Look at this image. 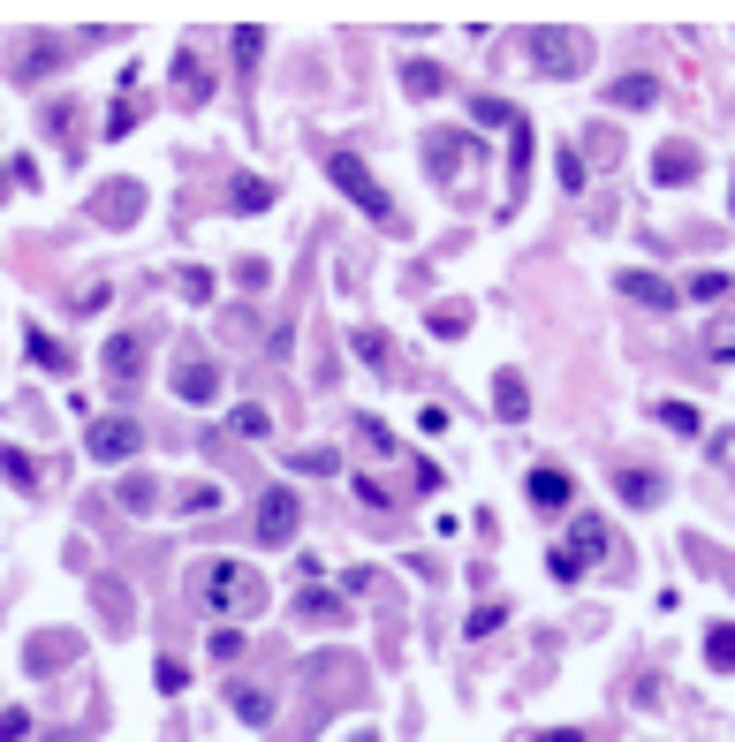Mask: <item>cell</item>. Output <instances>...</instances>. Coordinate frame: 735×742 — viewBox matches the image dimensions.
Listing matches in <instances>:
<instances>
[{"label": "cell", "mask_w": 735, "mask_h": 742, "mask_svg": "<svg viewBox=\"0 0 735 742\" xmlns=\"http://www.w3.org/2000/svg\"><path fill=\"white\" fill-rule=\"evenodd\" d=\"M531 61L546 69V84H577L591 69V38L577 31V23H546L539 38H531Z\"/></svg>", "instance_id": "6da1fadb"}, {"label": "cell", "mask_w": 735, "mask_h": 742, "mask_svg": "<svg viewBox=\"0 0 735 742\" xmlns=\"http://www.w3.org/2000/svg\"><path fill=\"white\" fill-rule=\"evenodd\" d=\"M326 174H334V182H341V190H349V197L379 220V228H395V205H387V190L364 174V159H357V151H326Z\"/></svg>", "instance_id": "7a4b0ae2"}, {"label": "cell", "mask_w": 735, "mask_h": 742, "mask_svg": "<svg viewBox=\"0 0 735 742\" xmlns=\"http://www.w3.org/2000/svg\"><path fill=\"white\" fill-rule=\"evenodd\" d=\"M137 447H145L137 417H99V425L84 433V454H92V462H130Z\"/></svg>", "instance_id": "3957f363"}, {"label": "cell", "mask_w": 735, "mask_h": 742, "mask_svg": "<svg viewBox=\"0 0 735 742\" xmlns=\"http://www.w3.org/2000/svg\"><path fill=\"white\" fill-rule=\"evenodd\" d=\"M205 598H213L220 613H236V606L251 613V606H258V584H251L236 561H205Z\"/></svg>", "instance_id": "277c9868"}, {"label": "cell", "mask_w": 735, "mask_h": 742, "mask_svg": "<svg viewBox=\"0 0 735 742\" xmlns=\"http://www.w3.org/2000/svg\"><path fill=\"white\" fill-rule=\"evenodd\" d=\"M167 394H174V402H190V410H205V402L220 394V372L190 349V356H174V387H167Z\"/></svg>", "instance_id": "5b68a950"}, {"label": "cell", "mask_w": 735, "mask_h": 742, "mask_svg": "<svg viewBox=\"0 0 735 742\" xmlns=\"http://www.w3.org/2000/svg\"><path fill=\"white\" fill-rule=\"evenodd\" d=\"M289 538H296V492L274 485V492L258 500V546H289Z\"/></svg>", "instance_id": "8992f818"}, {"label": "cell", "mask_w": 735, "mask_h": 742, "mask_svg": "<svg viewBox=\"0 0 735 742\" xmlns=\"http://www.w3.org/2000/svg\"><path fill=\"white\" fill-rule=\"evenodd\" d=\"M137 205H145V190H137V182H107V190L92 197V212H99L107 228H130V220H137Z\"/></svg>", "instance_id": "52a82bcc"}, {"label": "cell", "mask_w": 735, "mask_h": 742, "mask_svg": "<svg viewBox=\"0 0 735 742\" xmlns=\"http://www.w3.org/2000/svg\"><path fill=\"white\" fill-rule=\"evenodd\" d=\"M174 92H182V107H205V99H213V76H205V61H197L190 46L174 53Z\"/></svg>", "instance_id": "ba28073f"}, {"label": "cell", "mask_w": 735, "mask_h": 742, "mask_svg": "<svg viewBox=\"0 0 735 742\" xmlns=\"http://www.w3.org/2000/svg\"><path fill=\"white\" fill-rule=\"evenodd\" d=\"M137 372H145V341H137V333H115V341H107V379L130 387Z\"/></svg>", "instance_id": "9c48e42d"}, {"label": "cell", "mask_w": 735, "mask_h": 742, "mask_svg": "<svg viewBox=\"0 0 735 742\" xmlns=\"http://www.w3.org/2000/svg\"><path fill=\"white\" fill-rule=\"evenodd\" d=\"M652 174H660V190H667V182L683 190V182H698V174H706V159H698L690 145H667L660 159H652Z\"/></svg>", "instance_id": "30bf717a"}, {"label": "cell", "mask_w": 735, "mask_h": 742, "mask_svg": "<svg viewBox=\"0 0 735 742\" xmlns=\"http://www.w3.org/2000/svg\"><path fill=\"white\" fill-rule=\"evenodd\" d=\"M569 492H577V485H569V470H531V500H539V515H562V508H569Z\"/></svg>", "instance_id": "8fae6325"}, {"label": "cell", "mask_w": 735, "mask_h": 742, "mask_svg": "<svg viewBox=\"0 0 735 742\" xmlns=\"http://www.w3.org/2000/svg\"><path fill=\"white\" fill-rule=\"evenodd\" d=\"M614 492H622L629 508H660V500H667V485H660L652 470H622V477H614Z\"/></svg>", "instance_id": "7c38bea8"}, {"label": "cell", "mask_w": 735, "mask_h": 742, "mask_svg": "<svg viewBox=\"0 0 735 742\" xmlns=\"http://www.w3.org/2000/svg\"><path fill=\"white\" fill-rule=\"evenodd\" d=\"M622 296L629 303H652V311H675V289L660 273H622Z\"/></svg>", "instance_id": "4fadbf2b"}, {"label": "cell", "mask_w": 735, "mask_h": 742, "mask_svg": "<svg viewBox=\"0 0 735 742\" xmlns=\"http://www.w3.org/2000/svg\"><path fill=\"white\" fill-rule=\"evenodd\" d=\"M493 410H501V417H531V387H523V372H501V379H493Z\"/></svg>", "instance_id": "5bb4252c"}, {"label": "cell", "mask_w": 735, "mask_h": 742, "mask_svg": "<svg viewBox=\"0 0 735 742\" xmlns=\"http://www.w3.org/2000/svg\"><path fill=\"white\" fill-rule=\"evenodd\" d=\"M606 99L614 107H652L660 99V76H622V84H606Z\"/></svg>", "instance_id": "9a60e30c"}, {"label": "cell", "mask_w": 735, "mask_h": 742, "mask_svg": "<svg viewBox=\"0 0 735 742\" xmlns=\"http://www.w3.org/2000/svg\"><path fill=\"white\" fill-rule=\"evenodd\" d=\"M152 500H159L152 477H122V508H130V515H152Z\"/></svg>", "instance_id": "2e32d148"}, {"label": "cell", "mask_w": 735, "mask_h": 742, "mask_svg": "<svg viewBox=\"0 0 735 742\" xmlns=\"http://www.w3.org/2000/svg\"><path fill=\"white\" fill-rule=\"evenodd\" d=\"M61 53H69L61 38H31V53H23V76H38V69H53Z\"/></svg>", "instance_id": "e0dca14e"}, {"label": "cell", "mask_w": 735, "mask_h": 742, "mask_svg": "<svg viewBox=\"0 0 735 742\" xmlns=\"http://www.w3.org/2000/svg\"><path fill=\"white\" fill-rule=\"evenodd\" d=\"M266 205H274V182H258V174L236 182V212H266Z\"/></svg>", "instance_id": "ac0fdd59"}, {"label": "cell", "mask_w": 735, "mask_h": 742, "mask_svg": "<svg viewBox=\"0 0 735 742\" xmlns=\"http://www.w3.org/2000/svg\"><path fill=\"white\" fill-rule=\"evenodd\" d=\"M213 508H220V485H205V477L182 485V515H213Z\"/></svg>", "instance_id": "d6986e66"}, {"label": "cell", "mask_w": 735, "mask_h": 742, "mask_svg": "<svg viewBox=\"0 0 735 742\" xmlns=\"http://www.w3.org/2000/svg\"><path fill=\"white\" fill-rule=\"evenodd\" d=\"M599 546H606V523H599V515H585V523H577V538H569V554L585 561V554H599Z\"/></svg>", "instance_id": "ffe728a7"}, {"label": "cell", "mask_w": 735, "mask_h": 742, "mask_svg": "<svg viewBox=\"0 0 735 742\" xmlns=\"http://www.w3.org/2000/svg\"><path fill=\"white\" fill-rule=\"evenodd\" d=\"M706 659H713L721 674H735V629H713V636H706Z\"/></svg>", "instance_id": "44dd1931"}, {"label": "cell", "mask_w": 735, "mask_h": 742, "mask_svg": "<svg viewBox=\"0 0 735 742\" xmlns=\"http://www.w3.org/2000/svg\"><path fill=\"white\" fill-rule=\"evenodd\" d=\"M31 356H38V364H46V372H69V349H61V341H53V333H31Z\"/></svg>", "instance_id": "7402d4cb"}, {"label": "cell", "mask_w": 735, "mask_h": 742, "mask_svg": "<svg viewBox=\"0 0 735 742\" xmlns=\"http://www.w3.org/2000/svg\"><path fill=\"white\" fill-rule=\"evenodd\" d=\"M410 92H418V99H433V92H447V76L433 69V61H410Z\"/></svg>", "instance_id": "603a6c76"}, {"label": "cell", "mask_w": 735, "mask_h": 742, "mask_svg": "<svg viewBox=\"0 0 735 742\" xmlns=\"http://www.w3.org/2000/svg\"><path fill=\"white\" fill-rule=\"evenodd\" d=\"M455 167H462V137H433V174H455Z\"/></svg>", "instance_id": "cb8c5ba5"}, {"label": "cell", "mask_w": 735, "mask_h": 742, "mask_svg": "<svg viewBox=\"0 0 735 742\" xmlns=\"http://www.w3.org/2000/svg\"><path fill=\"white\" fill-rule=\"evenodd\" d=\"M462 326H470V303H441V311H433V333H447V341H455Z\"/></svg>", "instance_id": "d4e9b609"}, {"label": "cell", "mask_w": 735, "mask_h": 742, "mask_svg": "<svg viewBox=\"0 0 735 742\" xmlns=\"http://www.w3.org/2000/svg\"><path fill=\"white\" fill-rule=\"evenodd\" d=\"M258 46H266V31H258V23H236V61H243V69L258 61Z\"/></svg>", "instance_id": "484cf974"}, {"label": "cell", "mask_w": 735, "mask_h": 742, "mask_svg": "<svg viewBox=\"0 0 735 742\" xmlns=\"http://www.w3.org/2000/svg\"><path fill=\"white\" fill-rule=\"evenodd\" d=\"M289 462L303 470V477H326V470H334V454H326V447H296Z\"/></svg>", "instance_id": "4316f807"}, {"label": "cell", "mask_w": 735, "mask_h": 742, "mask_svg": "<svg viewBox=\"0 0 735 742\" xmlns=\"http://www.w3.org/2000/svg\"><path fill=\"white\" fill-rule=\"evenodd\" d=\"M137 122H145V107H137V99H115V114H107V130L122 137V130H137Z\"/></svg>", "instance_id": "83f0119b"}, {"label": "cell", "mask_w": 735, "mask_h": 742, "mask_svg": "<svg viewBox=\"0 0 735 742\" xmlns=\"http://www.w3.org/2000/svg\"><path fill=\"white\" fill-rule=\"evenodd\" d=\"M690 296H698V303H721V296H728V273H698V281H690Z\"/></svg>", "instance_id": "f1b7e54d"}, {"label": "cell", "mask_w": 735, "mask_h": 742, "mask_svg": "<svg viewBox=\"0 0 735 742\" xmlns=\"http://www.w3.org/2000/svg\"><path fill=\"white\" fill-rule=\"evenodd\" d=\"M660 417H667L675 433H698V410H690V402H660Z\"/></svg>", "instance_id": "f546056e"}, {"label": "cell", "mask_w": 735, "mask_h": 742, "mask_svg": "<svg viewBox=\"0 0 735 742\" xmlns=\"http://www.w3.org/2000/svg\"><path fill=\"white\" fill-rule=\"evenodd\" d=\"M0 470H8V477H15V485H23V492H31V485H38V477H31V462H23V454H15V447H0Z\"/></svg>", "instance_id": "4dcf8cb0"}, {"label": "cell", "mask_w": 735, "mask_h": 742, "mask_svg": "<svg viewBox=\"0 0 735 742\" xmlns=\"http://www.w3.org/2000/svg\"><path fill=\"white\" fill-rule=\"evenodd\" d=\"M357 356H364V364H387V341H379V333H364V326H357Z\"/></svg>", "instance_id": "1f68e13d"}, {"label": "cell", "mask_w": 735, "mask_h": 742, "mask_svg": "<svg viewBox=\"0 0 735 742\" xmlns=\"http://www.w3.org/2000/svg\"><path fill=\"white\" fill-rule=\"evenodd\" d=\"M236 713H243V720H266V713H274V697H258V690L243 697V690H236Z\"/></svg>", "instance_id": "d6a6232c"}, {"label": "cell", "mask_w": 735, "mask_h": 742, "mask_svg": "<svg viewBox=\"0 0 735 742\" xmlns=\"http://www.w3.org/2000/svg\"><path fill=\"white\" fill-rule=\"evenodd\" d=\"M182 296H190V303H213V273H182Z\"/></svg>", "instance_id": "836d02e7"}, {"label": "cell", "mask_w": 735, "mask_h": 742, "mask_svg": "<svg viewBox=\"0 0 735 742\" xmlns=\"http://www.w3.org/2000/svg\"><path fill=\"white\" fill-rule=\"evenodd\" d=\"M31 735V713H0V742H23Z\"/></svg>", "instance_id": "e575fe53"}, {"label": "cell", "mask_w": 735, "mask_h": 742, "mask_svg": "<svg viewBox=\"0 0 735 742\" xmlns=\"http://www.w3.org/2000/svg\"><path fill=\"white\" fill-rule=\"evenodd\" d=\"M713 356H728V364H735V333H713Z\"/></svg>", "instance_id": "d590c367"}, {"label": "cell", "mask_w": 735, "mask_h": 742, "mask_svg": "<svg viewBox=\"0 0 735 742\" xmlns=\"http://www.w3.org/2000/svg\"><path fill=\"white\" fill-rule=\"evenodd\" d=\"M539 742H585V735L577 728H554V735H539Z\"/></svg>", "instance_id": "8d00e7d4"}, {"label": "cell", "mask_w": 735, "mask_h": 742, "mask_svg": "<svg viewBox=\"0 0 735 742\" xmlns=\"http://www.w3.org/2000/svg\"><path fill=\"white\" fill-rule=\"evenodd\" d=\"M0 190H8V174H0Z\"/></svg>", "instance_id": "74e56055"}, {"label": "cell", "mask_w": 735, "mask_h": 742, "mask_svg": "<svg viewBox=\"0 0 735 742\" xmlns=\"http://www.w3.org/2000/svg\"><path fill=\"white\" fill-rule=\"evenodd\" d=\"M357 742H372V735H357Z\"/></svg>", "instance_id": "f35d334b"}]
</instances>
